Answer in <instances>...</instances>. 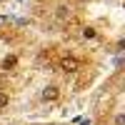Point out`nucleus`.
Here are the masks:
<instances>
[{
  "label": "nucleus",
  "mask_w": 125,
  "mask_h": 125,
  "mask_svg": "<svg viewBox=\"0 0 125 125\" xmlns=\"http://www.w3.org/2000/svg\"><path fill=\"white\" fill-rule=\"evenodd\" d=\"M60 68L65 70V73H75V70L80 68V60H75V58H62V62H60Z\"/></svg>",
  "instance_id": "1"
},
{
  "label": "nucleus",
  "mask_w": 125,
  "mask_h": 125,
  "mask_svg": "<svg viewBox=\"0 0 125 125\" xmlns=\"http://www.w3.org/2000/svg\"><path fill=\"white\" fill-rule=\"evenodd\" d=\"M58 95H60V90H58L55 85H48V88L43 90V100H55Z\"/></svg>",
  "instance_id": "2"
},
{
  "label": "nucleus",
  "mask_w": 125,
  "mask_h": 125,
  "mask_svg": "<svg viewBox=\"0 0 125 125\" xmlns=\"http://www.w3.org/2000/svg\"><path fill=\"white\" fill-rule=\"evenodd\" d=\"M83 35H85V38H95V30H93V28H85V30H83Z\"/></svg>",
  "instance_id": "3"
},
{
  "label": "nucleus",
  "mask_w": 125,
  "mask_h": 125,
  "mask_svg": "<svg viewBox=\"0 0 125 125\" xmlns=\"http://www.w3.org/2000/svg\"><path fill=\"white\" fill-rule=\"evenodd\" d=\"M8 105V95H5V93H0V108H5Z\"/></svg>",
  "instance_id": "4"
},
{
  "label": "nucleus",
  "mask_w": 125,
  "mask_h": 125,
  "mask_svg": "<svg viewBox=\"0 0 125 125\" xmlns=\"http://www.w3.org/2000/svg\"><path fill=\"white\" fill-rule=\"evenodd\" d=\"M115 125H125V115H118L115 118Z\"/></svg>",
  "instance_id": "5"
},
{
  "label": "nucleus",
  "mask_w": 125,
  "mask_h": 125,
  "mask_svg": "<svg viewBox=\"0 0 125 125\" xmlns=\"http://www.w3.org/2000/svg\"><path fill=\"white\" fill-rule=\"evenodd\" d=\"M118 48H120V50H125V40H120V43H118Z\"/></svg>",
  "instance_id": "6"
}]
</instances>
